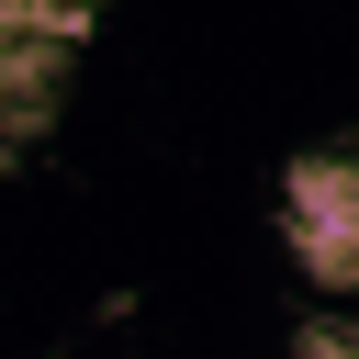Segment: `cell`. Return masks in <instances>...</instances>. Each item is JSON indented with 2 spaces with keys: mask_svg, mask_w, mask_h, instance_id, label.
<instances>
[{
  "mask_svg": "<svg viewBox=\"0 0 359 359\" xmlns=\"http://www.w3.org/2000/svg\"><path fill=\"white\" fill-rule=\"evenodd\" d=\"M280 236L325 292H359V168L348 157H303L280 180Z\"/></svg>",
  "mask_w": 359,
  "mask_h": 359,
  "instance_id": "1",
  "label": "cell"
}]
</instances>
